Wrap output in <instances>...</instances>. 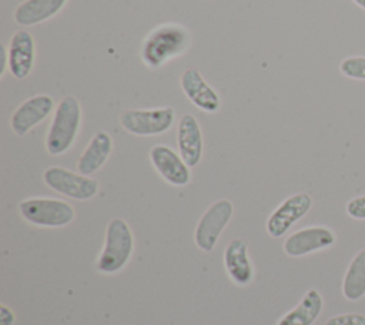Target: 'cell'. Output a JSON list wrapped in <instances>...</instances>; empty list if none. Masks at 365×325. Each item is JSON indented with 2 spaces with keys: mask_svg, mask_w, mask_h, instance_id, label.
I'll return each mask as SVG.
<instances>
[{
  "mask_svg": "<svg viewBox=\"0 0 365 325\" xmlns=\"http://www.w3.org/2000/svg\"><path fill=\"white\" fill-rule=\"evenodd\" d=\"M191 43V34L182 24L163 23L144 38L140 50L143 63L150 68H160L182 54Z\"/></svg>",
  "mask_w": 365,
  "mask_h": 325,
  "instance_id": "obj_1",
  "label": "cell"
},
{
  "mask_svg": "<svg viewBox=\"0 0 365 325\" xmlns=\"http://www.w3.org/2000/svg\"><path fill=\"white\" fill-rule=\"evenodd\" d=\"M81 124V105L74 96H66L57 104L47 137L46 150L51 155H61L71 148Z\"/></svg>",
  "mask_w": 365,
  "mask_h": 325,
  "instance_id": "obj_2",
  "label": "cell"
},
{
  "mask_svg": "<svg viewBox=\"0 0 365 325\" xmlns=\"http://www.w3.org/2000/svg\"><path fill=\"white\" fill-rule=\"evenodd\" d=\"M134 238L128 224L123 218H114L106 229L104 248L97 259V269L103 274L121 271L131 258Z\"/></svg>",
  "mask_w": 365,
  "mask_h": 325,
  "instance_id": "obj_3",
  "label": "cell"
},
{
  "mask_svg": "<svg viewBox=\"0 0 365 325\" xmlns=\"http://www.w3.org/2000/svg\"><path fill=\"white\" fill-rule=\"evenodd\" d=\"M20 214L30 224L38 227H64L74 220L71 204L57 198H26L19 204Z\"/></svg>",
  "mask_w": 365,
  "mask_h": 325,
  "instance_id": "obj_4",
  "label": "cell"
},
{
  "mask_svg": "<svg viewBox=\"0 0 365 325\" xmlns=\"http://www.w3.org/2000/svg\"><path fill=\"white\" fill-rule=\"evenodd\" d=\"M174 118L175 111L173 107L134 108L121 113L120 124L133 135L153 137L167 133L174 124Z\"/></svg>",
  "mask_w": 365,
  "mask_h": 325,
  "instance_id": "obj_5",
  "label": "cell"
},
{
  "mask_svg": "<svg viewBox=\"0 0 365 325\" xmlns=\"http://www.w3.org/2000/svg\"><path fill=\"white\" fill-rule=\"evenodd\" d=\"M232 212L234 205L230 200L225 198L218 200L208 207L194 231V241L200 249L205 252L214 249L221 232L228 225Z\"/></svg>",
  "mask_w": 365,
  "mask_h": 325,
  "instance_id": "obj_6",
  "label": "cell"
},
{
  "mask_svg": "<svg viewBox=\"0 0 365 325\" xmlns=\"http://www.w3.org/2000/svg\"><path fill=\"white\" fill-rule=\"evenodd\" d=\"M43 180L51 190L74 198V200H90L98 191V181L88 175L73 172L63 167H50L44 171Z\"/></svg>",
  "mask_w": 365,
  "mask_h": 325,
  "instance_id": "obj_7",
  "label": "cell"
},
{
  "mask_svg": "<svg viewBox=\"0 0 365 325\" xmlns=\"http://www.w3.org/2000/svg\"><path fill=\"white\" fill-rule=\"evenodd\" d=\"M312 207L311 195L298 192L284 200L268 217L267 232L272 238L282 237L297 221L307 215Z\"/></svg>",
  "mask_w": 365,
  "mask_h": 325,
  "instance_id": "obj_8",
  "label": "cell"
},
{
  "mask_svg": "<svg viewBox=\"0 0 365 325\" xmlns=\"http://www.w3.org/2000/svg\"><path fill=\"white\" fill-rule=\"evenodd\" d=\"M54 108V100L48 94H37L23 101L11 114L10 127L17 135H26L31 128L46 120Z\"/></svg>",
  "mask_w": 365,
  "mask_h": 325,
  "instance_id": "obj_9",
  "label": "cell"
},
{
  "mask_svg": "<svg viewBox=\"0 0 365 325\" xmlns=\"http://www.w3.org/2000/svg\"><path fill=\"white\" fill-rule=\"evenodd\" d=\"M150 161L155 171L171 185L184 187L190 182V167L182 157L164 144H157L150 150Z\"/></svg>",
  "mask_w": 365,
  "mask_h": 325,
  "instance_id": "obj_10",
  "label": "cell"
},
{
  "mask_svg": "<svg viewBox=\"0 0 365 325\" xmlns=\"http://www.w3.org/2000/svg\"><path fill=\"white\" fill-rule=\"evenodd\" d=\"M335 239V234L327 227H308L291 234L284 242V251L289 257H304L329 248Z\"/></svg>",
  "mask_w": 365,
  "mask_h": 325,
  "instance_id": "obj_11",
  "label": "cell"
},
{
  "mask_svg": "<svg viewBox=\"0 0 365 325\" xmlns=\"http://www.w3.org/2000/svg\"><path fill=\"white\" fill-rule=\"evenodd\" d=\"M7 60L9 71L13 77L23 80L31 74L36 63V41L29 31L19 30L11 36Z\"/></svg>",
  "mask_w": 365,
  "mask_h": 325,
  "instance_id": "obj_12",
  "label": "cell"
},
{
  "mask_svg": "<svg viewBox=\"0 0 365 325\" xmlns=\"http://www.w3.org/2000/svg\"><path fill=\"white\" fill-rule=\"evenodd\" d=\"M180 86L187 98L205 113H215L221 105L218 93L204 80L195 68H187L180 77Z\"/></svg>",
  "mask_w": 365,
  "mask_h": 325,
  "instance_id": "obj_13",
  "label": "cell"
},
{
  "mask_svg": "<svg viewBox=\"0 0 365 325\" xmlns=\"http://www.w3.org/2000/svg\"><path fill=\"white\" fill-rule=\"evenodd\" d=\"M177 144L182 160L188 167H195L202 157V133L197 118L184 114L177 127Z\"/></svg>",
  "mask_w": 365,
  "mask_h": 325,
  "instance_id": "obj_14",
  "label": "cell"
},
{
  "mask_svg": "<svg viewBox=\"0 0 365 325\" xmlns=\"http://www.w3.org/2000/svg\"><path fill=\"white\" fill-rule=\"evenodd\" d=\"M224 265L227 274L237 285L245 287L254 278V268L248 258V245L242 238H234L224 251Z\"/></svg>",
  "mask_w": 365,
  "mask_h": 325,
  "instance_id": "obj_15",
  "label": "cell"
},
{
  "mask_svg": "<svg viewBox=\"0 0 365 325\" xmlns=\"http://www.w3.org/2000/svg\"><path fill=\"white\" fill-rule=\"evenodd\" d=\"M113 151V140L108 133L97 131L77 161V170L83 175L98 171Z\"/></svg>",
  "mask_w": 365,
  "mask_h": 325,
  "instance_id": "obj_16",
  "label": "cell"
},
{
  "mask_svg": "<svg viewBox=\"0 0 365 325\" xmlns=\"http://www.w3.org/2000/svg\"><path fill=\"white\" fill-rule=\"evenodd\" d=\"M67 0H24L14 10V21L20 26H36L54 17Z\"/></svg>",
  "mask_w": 365,
  "mask_h": 325,
  "instance_id": "obj_17",
  "label": "cell"
},
{
  "mask_svg": "<svg viewBox=\"0 0 365 325\" xmlns=\"http://www.w3.org/2000/svg\"><path fill=\"white\" fill-rule=\"evenodd\" d=\"M324 308V299L317 289H309L299 304L279 318L277 325H312Z\"/></svg>",
  "mask_w": 365,
  "mask_h": 325,
  "instance_id": "obj_18",
  "label": "cell"
},
{
  "mask_svg": "<svg viewBox=\"0 0 365 325\" xmlns=\"http://www.w3.org/2000/svg\"><path fill=\"white\" fill-rule=\"evenodd\" d=\"M342 294L349 301H358L365 295V248L349 262L342 282Z\"/></svg>",
  "mask_w": 365,
  "mask_h": 325,
  "instance_id": "obj_19",
  "label": "cell"
},
{
  "mask_svg": "<svg viewBox=\"0 0 365 325\" xmlns=\"http://www.w3.org/2000/svg\"><path fill=\"white\" fill-rule=\"evenodd\" d=\"M339 71L354 80H365V57L354 56L346 57L339 64Z\"/></svg>",
  "mask_w": 365,
  "mask_h": 325,
  "instance_id": "obj_20",
  "label": "cell"
},
{
  "mask_svg": "<svg viewBox=\"0 0 365 325\" xmlns=\"http://www.w3.org/2000/svg\"><path fill=\"white\" fill-rule=\"evenodd\" d=\"M325 325H365V315L362 314H342L329 318Z\"/></svg>",
  "mask_w": 365,
  "mask_h": 325,
  "instance_id": "obj_21",
  "label": "cell"
},
{
  "mask_svg": "<svg viewBox=\"0 0 365 325\" xmlns=\"http://www.w3.org/2000/svg\"><path fill=\"white\" fill-rule=\"evenodd\" d=\"M346 212L355 220H365V195L349 200L346 204Z\"/></svg>",
  "mask_w": 365,
  "mask_h": 325,
  "instance_id": "obj_22",
  "label": "cell"
},
{
  "mask_svg": "<svg viewBox=\"0 0 365 325\" xmlns=\"http://www.w3.org/2000/svg\"><path fill=\"white\" fill-rule=\"evenodd\" d=\"M14 314L6 305H0V325H13Z\"/></svg>",
  "mask_w": 365,
  "mask_h": 325,
  "instance_id": "obj_23",
  "label": "cell"
},
{
  "mask_svg": "<svg viewBox=\"0 0 365 325\" xmlns=\"http://www.w3.org/2000/svg\"><path fill=\"white\" fill-rule=\"evenodd\" d=\"M356 6H359L361 9H364L365 10V0H352Z\"/></svg>",
  "mask_w": 365,
  "mask_h": 325,
  "instance_id": "obj_24",
  "label": "cell"
}]
</instances>
